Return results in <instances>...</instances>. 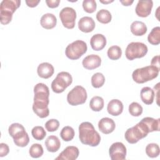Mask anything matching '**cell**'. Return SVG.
<instances>
[{
    "mask_svg": "<svg viewBox=\"0 0 160 160\" xmlns=\"http://www.w3.org/2000/svg\"><path fill=\"white\" fill-rule=\"evenodd\" d=\"M34 102L32 110L39 118H44L49 116V88L44 83H38L34 87Z\"/></svg>",
    "mask_w": 160,
    "mask_h": 160,
    "instance_id": "1",
    "label": "cell"
},
{
    "mask_svg": "<svg viewBox=\"0 0 160 160\" xmlns=\"http://www.w3.org/2000/svg\"><path fill=\"white\" fill-rule=\"evenodd\" d=\"M79 138L80 141L90 146H97L101 141L99 134L89 122H83L79 126Z\"/></svg>",
    "mask_w": 160,
    "mask_h": 160,
    "instance_id": "2",
    "label": "cell"
},
{
    "mask_svg": "<svg viewBox=\"0 0 160 160\" xmlns=\"http://www.w3.org/2000/svg\"><path fill=\"white\" fill-rule=\"evenodd\" d=\"M159 69L154 66H147L135 69L132 74V79L137 83L142 84L158 77Z\"/></svg>",
    "mask_w": 160,
    "mask_h": 160,
    "instance_id": "3",
    "label": "cell"
},
{
    "mask_svg": "<svg viewBox=\"0 0 160 160\" xmlns=\"http://www.w3.org/2000/svg\"><path fill=\"white\" fill-rule=\"evenodd\" d=\"M19 0H3L0 4V21L2 24H9L12 18L13 13L20 6Z\"/></svg>",
    "mask_w": 160,
    "mask_h": 160,
    "instance_id": "4",
    "label": "cell"
},
{
    "mask_svg": "<svg viewBox=\"0 0 160 160\" xmlns=\"http://www.w3.org/2000/svg\"><path fill=\"white\" fill-rule=\"evenodd\" d=\"M8 132L17 146L25 147L28 144L29 138L22 124L18 122L12 123L8 128Z\"/></svg>",
    "mask_w": 160,
    "mask_h": 160,
    "instance_id": "5",
    "label": "cell"
},
{
    "mask_svg": "<svg viewBox=\"0 0 160 160\" xmlns=\"http://www.w3.org/2000/svg\"><path fill=\"white\" fill-rule=\"evenodd\" d=\"M86 43L81 40H76L68 45L65 50L66 56L71 60L80 58L87 51Z\"/></svg>",
    "mask_w": 160,
    "mask_h": 160,
    "instance_id": "6",
    "label": "cell"
},
{
    "mask_svg": "<svg viewBox=\"0 0 160 160\" xmlns=\"http://www.w3.org/2000/svg\"><path fill=\"white\" fill-rule=\"evenodd\" d=\"M72 82L70 73L65 71L59 72L51 83V89L56 93L62 92Z\"/></svg>",
    "mask_w": 160,
    "mask_h": 160,
    "instance_id": "7",
    "label": "cell"
},
{
    "mask_svg": "<svg viewBox=\"0 0 160 160\" xmlns=\"http://www.w3.org/2000/svg\"><path fill=\"white\" fill-rule=\"evenodd\" d=\"M147 46L141 42H131L126 47L125 55L128 59L131 61L144 57L148 52Z\"/></svg>",
    "mask_w": 160,
    "mask_h": 160,
    "instance_id": "8",
    "label": "cell"
},
{
    "mask_svg": "<svg viewBox=\"0 0 160 160\" xmlns=\"http://www.w3.org/2000/svg\"><path fill=\"white\" fill-rule=\"evenodd\" d=\"M87 98L88 95L85 88L81 86H76L68 92L67 101L71 106H78L84 104Z\"/></svg>",
    "mask_w": 160,
    "mask_h": 160,
    "instance_id": "9",
    "label": "cell"
},
{
    "mask_svg": "<svg viewBox=\"0 0 160 160\" xmlns=\"http://www.w3.org/2000/svg\"><path fill=\"white\" fill-rule=\"evenodd\" d=\"M59 18L64 27L67 29H72L74 28L76 12L73 8L71 7L62 8L59 12Z\"/></svg>",
    "mask_w": 160,
    "mask_h": 160,
    "instance_id": "10",
    "label": "cell"
},
{
    "mask_svg": "<svg viewBox=\"0 0 160 160\" xmlns=\"http://www.w3.org/2000/svg\"><path fill=\"white\" fill-rule=\"evenodd\" d=\"M147 134L142 130L138 123L134 126L129 128L125 132L124 137L126 140L130 144H135L140 139L147 136Z\"/></svg>",
    "mask_w": 160,
    "mask_h": 160,
    "instance_id": "11",
    "label": "cell"
},
{
    "mask_svg": "<svg viewBox=\"0 0 160 160\" xmlns=\"http://www.w3.org/2000/svg\"><path fill=\"white\" fill-rule=\"evenodd\" d=\"M109 154L112 160H124L126 156V148L123 143L116 142L109 148Z\"/></svg>",
    "mask_w": 160,
    "mask_h": 160,
    "instance_id": "12",
    "label": "cell"
},
{
    "mask_svg": "<svg viewBox=\"0 0 160 160\" xmlns=\"http://www.w3.org/2000/svg\"><path fill=\"white\" fill-rule=\"evenodd\" d=\"M153 2L151 0H139L135 8L136 14L142 18L148 17L151 12Z\"/></svg>",
    "mask_w": 160,
    "mask_h": 160,
    "instance_id": "13",
    "label": "cell"
},
{
    "mask_svg": "<svg viewBox=\"0 0 160 160\" xmlns=\"http://www.w3.org/2000/svg\"><path fill=\"white\" fill-rule=\"evenodd\" d=\"M79 154V149L74 146L66 147L55 158L56 160H75L78 158Z\"/></svg>",
    "mask_w": 160,
    "mask_h": 160,
    "instance_id": "14",
    "label": "cell"
},
{
    "mask_svg": "<svg viewBox=\"0 0 160 160\" xmlns=\"http://www.w3.org/2000/svg\"><path fill=\"white\" fill-rule=\"evenodd\" d=\"M82 64L83 67L87 69H94L100 66L101 59L98 55L90 54L83 59Z\"/></svg>",
    "mask_w": 160,
    "mask_h": 160,
    "instance_id": "15",
    "label": "cell"
},
{
    "mask_svg": "<svg viewBox=\"0 0 160 160\" xmlns=\"http://www.w3.org/2000/svg\"><path fill=\"white\" fill-rule=\"evenodd\" d=\"M116 128L114 121L109 118H103L98 122L99 131L105 134H108L114 131Z\"/></svg>",
    "mask_w": 160,
    "mask_h": 160,
    "instance_id": "16",
    "label": "cell"
},
{
    "mask_svg": "<svg viewBox=\"0 0 160 160\" xmlns=\"http://www.w3.org/2000/svg\"><path fill=\"white\" fill-rule=\"evenodd\" d=\"M95 25L93 19L89 16L82 17L78 21V28L83 32H92L95 28Z\"/></svg>",
    "mask_w": 160,
    "mask_h": 160,
    "instance_id": "17",
    "label": "cell"
},
{
    "mask_svg": "<svg viewBox=\"0 0 160 160\" xmlns=\"http://www.w3.org/2000/svg\"><path fill=\"white\" fill-rule=\"evenodd\" d=\"M90 44L93 50L101 51L106 45V38L101 34H96L91 37Z\"/></svg>",
    "mask_w": 160,
    "mask_h": 160,
    "instance_id": "18",
    "label": "cell"
},
{
    "mask_svg": "<svg viewBox=\"0 0 160 160\" xmlns=\"http://www.w3.org/2000/svg\"><path fill=\"white\" fill-rule=\"evenodd\" d=\"M54 72V69L52 65L49 62H42L41 63L38 68L37 72L39 77L48 79L52 76Z\"/></svg>",
    "mask_w": 160,
    "mask_h": 160,
    "instance_id": "19",
    "label": "cell"
},
{
    "mask_svg": "<svg viewBox=\"0 0 160 160\" xmlns=\"http://www.w3.org/2000/svg\"><path fill=\"white\" fill-rule=\"evenodd\" d=\"M107 111L108 113L112 116H119L123 111V104L119 99H112L108 104Z\"/></svg>",
    "mask_w": 160,
    "mask_h": 160,
    "instance_id": "20",
    "label": "cell"
},
{
    "mask_svg": "<svg viewBox=\"0 0 160 160\" xmlns=\"http://www.w3.org/2000/svg\"><path fill=\"white\" fill-rule=\"evenodd\" d=\"M41 25L46 29L54 28L57 24L56 17L51 13H46L42 16L40 20Z\"/></svg>",
    "mask_w": 160,
    "mask_h": 160,
    "instance_id": "21",
    "label": "cell"
},
{
    "mask_svg": "<svg viewBox=\"0 0 160 160\" xmlns=\"http://www.w3.org/2000/svg\"><path fill=\"white\" fill-rule=\"evenodd\" d=\"M45 146L49 152H55L58 151L61 147V142L59 138L54 135L49 136L45 141Z\"/></svg>",
    "mask_w": 160,
    "mask_h": 160,
    "instance_id": "22",
    "label": "cell"
},
{
    "mask_svg": "<svg viewBox=\"0 0 160 160\" xmlns=\"http://www.w3.org/2000/svg\"><path fill=\"white\" fill-rule=\"evenodd\" d=\"M140 96L142 101L146 104H151L154 101V92L152 89L149 87H144L142 88Z\"/></svg>",
    "mask_w": 160,
    "mask_h": 160,
    "instance_id": "23",
    "label": "cell"
},
{
    "mask_svg": "<svg viewBox=\"0 0 160 160\" xmlns=\"http://www.w3.org/2000/svg\"><path fill=\"white\" fill-rule=\"evenodd\" d=\"M147 29L146 25L142 21H135L131 25V31L136 36L144 35L147 32Z\"/></svg>",
    "mask_w": 160,
    "mask_h": 160,
    "instance_id": "24",
    "label": "cell"
},
{
    "mask_svg": "<svg viewBox=\"0 0 160 160\" xmlns=\"http://www.w3.org/2000/svg\"><path fill=\"white\" fill-rule=\"evenodd\" d=\"M148 128L149 132L153 131H159L160 126V119H155L151 117H146L141 119Z\"/></svg>",
    "mask_w": 160,
    "mask_h": 160,
    "instance_id": "25",
    "label": "cell"
},
{
    "mask_svg": "<svg viewBox=\"0 0 160 160\" xmlns=\"http://www.w3.org/2000/svg\"><path fill=\"white\" fill-rule=\"evenodd\" d=\"M148 42L152 45H158L160 43V27L152 28L148 36Z\"/></svg>",
    "mask_w": 160,
    "mask_h": 160,
    "instance_id": "26",
    "label": "cell"
},
{
    "mask_svg": "<svg viewBox=\"0 0 160 160\" xmlns=\"http://www.w3.org/2000/svg\"><path fill=\"white\" fill-rule=\"evenodd\" d=\"M89 107L93 111H100L104 107V100L100 96H94L89 102Z\"/></svg>",
    "mask_w": 160,
    "mask_h": 160,
    "instance_id": "27",
    "label": "cell"
},
{
    "mask_svg": "<svg viewBox=\"0 0 160 160\" xmlns=\"http://www.w3.org/2000/svg\"><path fill=\"white\" fill-rule=\"evenodd\" d=\"M96 19L101 23L108 24L111 22L112 19V15L108 10L102 9L97 12Z\"/></svg>",
    "mask_w": 160,
    "mask_h": 160,
    "instance_id": "28",
    "label": "cell"
},
{
    "mask_svg": "<svg viewBox=\"0 0 160 160\" xmlns=\"http://www.w3.org/2000/svg\"><path fill=\"white\" fill-rule=\"evenodd\" d=\"M75 132L74 129L69 126L64 127L60 132L61 138L64 141H71L74 136Z\"/></svg>",
    "mask_w": 160,
    "mask_h": 160,
    "instance_id": "29",
    "label": "cell"
},
{
    "mask_svg": "<svg viewBox=\"0 0 160 160\" xmlns=\"http://www.w3.org/2000/svg\"><path fill=\"white\" fill-rule=\"evenodd\" d=\"M107 54L111 60H118L122 55L121 48L118 46H112L108 49Z\"/></svg>",
    "mask_w": 160,
    "mask_h": 160,
    "instance_id": "30",
    "label": "cell"
},
{
    "mask_svg": "<svg viewBox=\"0 0 160 160\" xmlns=\"http://www.w3.org/2000/svg\"><path fill=\"white\" fill-rule=\"evenodd\" d=\"M159 147L156 143L148 144L146 147V153L148 157L154 158L159 155Z\"/></svg>",
    "mask_w": 160,
    "mask_h": 160,
    "instance_id": "31",
    "label": "cell"
},
{
    "mask_svg": "<svg viewBox=\"0 0 160 160\" xmlns=\"http://www.w3.org/2000/svg\"><path fill=\"white\" fill-rule=\"evenodd\" d=\"M105 82V77L101 72H96L91 77V84L95 88L102 87Z\"/></svg>",
    "mask_w": 160,
    "mask_h": 160,
    "instance_id": "32",
    "label": "cell"
},
{
    "mask_svg": "<svg viewBox=\"0 0 160 160\" xmlns=\"http://www.w3.org/2000/svg\"><path fill=\"white\" fill-rule=\"evenodd\" d=\"M29 154L33 158H38L42 156L44 151L42 146L38 143L33 144L29 148Z\"/></svg>",
    "mask_w": 160,
    "mask_h": 160,
    "instance_id": "33",
    "label": "cell"
},
{
    "mask_svg": "<svg viewBox=\"0 0 160 160\" xmlns=\"http://www.w3.org/2000/svg\"><path fill=\"white\" fill-rule=\"evenodd\" d=\"M31 134L36 140L41 141L46 136V132L43 127L37 126L32 129Z\"/></svg>",
    "mask_w": 160,
    "mask_h": 160,
    "instance_id": "34",
    "label": "cell"
},
{
    "mask_svg": "<svg viewBox=\"0 0 160 160\" xmlns=\"http://www.w3.org/2000/svg\"><path fill=\"white\" fill-rule=\"evenodd\" d=\"M142 107L136 102H132L129 106V112L132 116H139L142 113Z\"/></svg>",
    "mask_w": 160,
    "mask_h": 160,
    "instance_id": "35",
    "label": "cell"
},
{
    "mask_svg": "<svg viewBox=\"0 0 160 160\" xmlns=\"http://www.w3.org/2000/svg\"><path fill=\"white\" fill-rule=\"evenodd\" d=\"M84 10L88 13L94 12L97 8V4L94 0H84L82 2Z\"/></svg>",
    "mask_w": 160,
    "mask_h": 160,
    "instance_id": "36",
    "label": "cell"
},
{
    "mask_svg": "<svg viewBox=\"0 0 160 160\" xmlns=\"http://www.w3.org/2000/svg\"><path fill=\"white\" fill-rule=\"evenodd\" d=\"M59 126V122L56 119H51L48 120L45 123V128L49 132L56 131Z\"/></svg>",
    "mask_w": 160,
    "mask_h": 160,
    "instance_id": "37",
    "label": "cell"
},
{
    "mask_svg": "<svg viewBox=\"0 0 160 160\" xmlns=\"http://www.w3.org/2000/svg\"><path fill=\"white\" fill-rule=\"evenodd\" d=\"M9 152V148L8 144L5 143L0 144V157H4L8 155Z\"/></svg>",
    "mask_w": 160,
    "mask_h": 160,
    "instance_id": "38",
    "label": "cell"
},
{
    "mask_svg": "<svg viewBox=\"0 0 160 160\" xmlns=\"http://www.w3.org/2000/svg\"><path fill=\"white\" fill-rule=\"evenodd\" d=\"M46 3L49 8H55L58 7L60 3V0H46Z\"/></svg>",
    "mask_w": 160,
    "mask_h": 160,
    "instance_id": "39",
    "label": "cell"
},
{
    "mask_svg": "<svg viewBox=\"0 0 160 160\" xmlns=\"http://www.w3.org/2000/svg\"><path fill=\"white\" fill-rule=\"evenodd\" d=\"M151 64L152 66H156L159 69V56L158 55V56H154L151 59Z\"/></svg>",
    "mask_w": 160,
    "mask_h": 160,
    "instance_id": "40",
    "label": "cell"
},
{
    "mask_svg": "<svg viewBox=\"0 0 160 160\" xmlns=\"http://www.w3.org/2000/svg\"><path fill=\"white\" fill-rule=\"evenodd\" d=\"M39 2H40L39 0H38V1H36V0H27V1H26V3L27 6L30 8L36 7L39 4Z\"/></svg>",
    "mask_w": 160,
    "mask_h": 160,
    "instance_id": "41",
    "label": "cell"
},
{
    "mask_svg": "<svg viewBox=\"0 0 160 160\" xmlns=\"http://www.w3.org/2000/svg\"><path fill=\"white\" fill-rule=\"evenodd\" d=\"M119 1H120L121 3H122L124 6H131L133 3V2H134L133 0H131V1H130V0H125V1L120 0Z\"/></svg>",
    "mask_w": 160,
    "mask_h": 160,
    "instance_id": "42",
    "label": "cell"
},
{
    "mask_svg": "<svg viewBox=\"0 0 160 160\" xmlns=\"http://www.w3.org/2000/svg\"><path fill=\"white\" fill-rule=\"evenodd\" d=\"M100 2L103 3V4H108V3H111V2H113V0H111V1H102V0H100Z\"/></svg>",
    "mask_w": 160,
    "mask_h": 160,
    "instance_id": "43",
    "label": "cell"
}]
</instances>
